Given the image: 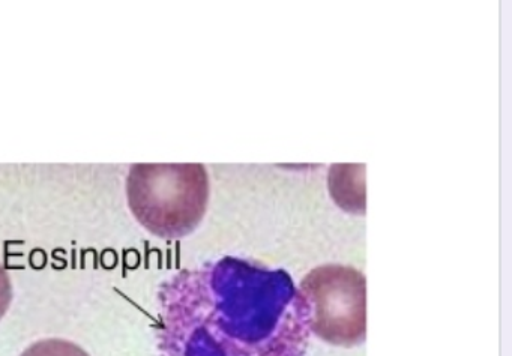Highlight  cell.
I'll list each match as a JSON object with an SVG mask.
<instances>
[{
  "mask_svg": "<svg viewBox=\"0 0 512 356\" xmlns=\"http://www.w3.org/2000/svg\"><path fill=\"white\" fill-rule=\"evenodd\" d=\"M128 206L158 238L179 239L202 223L209 200L203 164H134L127 179Z\"/></svg>",
  "mask_w": 512,
  "mask_h": 356,
  "instance_id": "2",
  "label": "cell"
},
{
  "mask_svg": "<svg viewBox=\"0 0 512 356\" xmlns=\"http://www.w3.org/2000/svg\"><path fill=\"white\" fill-rule=\"evenodd\" d=\"M20 356H91L79 344L62 338L35 341Z\"/></svg>",
  "mask_w": 512,
  "mask_h": 356,
  "instance_id": "4",
  "label": "cell"
},
{
  "mask_svg": "<svg viewBox=\"0 0 512 356\" xmlns=\"http://www.w3.org/2000/svg\"><path fill=\"white\" fill-rule=\"evenodd\" d=\"M310 334L284 269L227 256L166 284L158 356H307Z\"/></svg>",
  "mask_w": 512,
  "mask_h": 356,
  "instance_id": "1",
  "label": "cell"
},
{
  "mask_svg": "<svg viewBox=\"0 0 512 356\" xmlns=\"http://www.w3.org/2000/svg\"><path fill=\"white\" fill-rule=\"evenodd\" d=\"M299 292L310 332L334 346L353 347L367 334V281L352 266L322 265L308 272Z\"/></svg>",
  "mask_w": 512,
  "mask_h": 356,
  "instance_id": "3",
  "label": "cell"
},
{
  "mask_svg": "<svg viewBox=\"0 0 512 356\" xmlns=\"http://www.w3.org/2000/svg\"><path fill=\"white\" fill-rule=\"evenodd\" d=\"M11 302H13V284L7 269L0 263V320L7 314Z\"/></svg>",
  "mask_w": 512,
  "mask_h": 356,
  "instance_id": "5",
  "label": "cell"
}]
</instances>
